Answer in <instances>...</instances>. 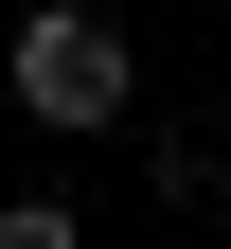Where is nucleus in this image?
Segmentation results:
<instances>
[{"label":"nucleus","mask_w":231,"mask_h":249,"mask_svg":"<svg viewBox=\"0 0 231 249\" xmlns=\"http://www.w3.org/2000/svg\"><path fill=\"white\" fill-rule=\"evenodd\" d=\"M0 89H18L53 142H89V124H124V107H142V53H124L89 0H36V18L0 36Z\"/></svg>","instance_id":"1"},{"label":"nucleus","mask_w":231,"mask_h":249,"mask_svg":"<svg viewBox=\"0 0 231 249\" xmlns=\"http://www.w3.org/2000/svg\"><path fill=\"white\" fill-rule=\"evenodd\" d=\"M0 249H89V231H71V196H0Z\"/></svg>","instance_id":"2"},{"label":"nucleus","mask_w":231,"mask_h":249,"mask_svg":"<svg viewBox=\"0 0 231 249\" xmlns=\"http://www.w3.org/2000/svg\"><path fill=\"white\" fill-rule=\"evenodd\" d=\"M213 249H231V231H213Z\"/></svg>","instance_id":"3"}]
</instances>
